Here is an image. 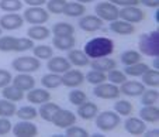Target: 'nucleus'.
Masks as SVG:
<instances>
[{"instance_id":"nucleus-27","label":"nucleus","mask_w":159,"mask_h":137,"mask_svg":"<svg viewBox=\"0 0 159 137\" xmlns=\"http://www.w3.org/2000/svg\"><path fill=\"white\" fill-rule=\"evenodd\" d=\"M2 95H3L4 99H7V101L10 102H20L24 99V92L20 91L18 88H16L14 85H7L3 88V91H2Z\"/></svg>"},{"instance_id":"nucleus-53","label":"nucleus","mask_w":159,"mask_h":137,"mask_svg":"<svg viewBox=\"0 0 159 137\" xmlns=\"http://www.w3.org/2000/svg\"><path fill=\"white\" fill-rule=\"evenodd\" d=\"M78 3H82V4H86V3H90V2H93V0H76Z\"/></svg>"},{"instance_id":"nucleus-37","label":"nucleus","mask_w":159,"mask_h":137,"mask_svg":"<svg viewBox=\"0 0 159 137\" xmlns=\"http://www.w3.org/2000/svg\"><path fill=\"white\" fill-rule=\"evenodd\" d=\"M84 79L92 85H99V83H103L107 81V75H106V72H102V71L92 69L84 75Z\"/></svg>"},{"instance_id":"nucleus-32","label":"nucleus","mask_w":159,"mask_h":137,"mask_svg":"<svg viewBox=\"0 0 159 137\" xmlns=\"http://www.w3.org/2000/svg\"><path fill=\"white\" fill-rule=\"evenodd\" d=\"M52 33L57 37H63V35H73L75 34V27L69 23H57L52 27Z\"/></svg>"},{"instance_id":"nucleus-30","label":"nucleus","mask_w":159,"mask_h":137,"mask_svg":"<svg viewBox=\"0 0 159 137\" xmlns=\"http://www.w3.org/2000/svg\"><path fill=\"white\" fill-rule=\"evenodd\" d=\"M41 83L45 89H55L62 85V75L59 73H47L41 78Z\"/></svg>"},{"instance_id":"nucleus-22","label":"nucleus","mask_w":159,"mask_h":137,"mask_svg":"<svg viewBox=\"0 0 159 137\" xmlns=\"http://www.w3.org/2000/svg\"><path fill=\"white\" fill-rule=\"evenodd\" d=\"M68 61L70 62V65H75V67H87L90 64V58L84 54L82 50H69V54H68Z\"/></svg>"},{"instance_id":"nucleus-41","label":"nucleus","mask_w":159,"mask_h":137,"mask_svg":"<svg viewBox=\"0 0 159 137\" xmlns=\"http://www.w3.org/2000/svg\"><path fill=\"white\" fill-rule=\"evenodd\" d=\"M66 0H47V10L52 14H62Z\"/></svg>"},{"instance_id":"nucleus-36","label":"nucleus","mask_w":159,"mask_h":137,"mask_svg":"<svg viewBox=\"0 0 159 137\" xmlns=\"http://www.w3.org/2000/svg\"><path fill=\"white\" fill-rule=\"evenodd\" d=\"M16 116L20 120H34L38 116V110L33 106H23L16 110Z\"/></svg>"},{"instance_id":"nucleus-13","label":"nucleus","mask_w":159,"mask_h":137,"mask_svg":"<svg viewBox=\"0 0 159 137\" xmlns=\"http://www.w3.org/2000/svg\"><path fill=\"white\" fill-rule=\"evenodd\" d=\"M84 82V73L79 69H68L62 75V85L66 88H78Z\"/></svg>"},{"instance_id":"nucleus-48","label":"nucleus","mask_w":159,"mask_h":137,"mask_svg":"<svg viewBox=\"0 0 159 137\" xmlns=\"http://www.w3.org/2000/svg\"><path fill=\"white\" fill-rule=\"evenodd\" d=\"M110 3H113L114 6H138L139 4V0H108Z\"/></svg>"},{"instance_id":"nucleus-33","label":"nucleus","mask_w":159,"mask_h":137,"mask_svg":"<svg viewBox=\"0 0 159 137\" xmlns=\"http://www.w3.org/2000/svg\"><path fill=\"white\" fill-rule=\"evenodd\" d=\"M33 54L35 58H38L39 61H41V59H47V61H48L49 58L54 57V50L49 45H34Z\"/></svg>"},{"instance_id":"nucleus-4","label":"nucleus","mask_w":159,"mask_h":137,"mask_svg":"<svg viewBox=\"0 0 159 137\" xmlns=\"http://www.w3.org/2000/svg\"><path fill=\"white\" fill-rule=\"evenodd\" d=\"M121 123V116L116 112L106 110V112L97 113L96 116V126L102 131H111L117 129Z\"/></svg>"},{"instance_id":"nucleus-45","label":"nucleus","mask_w":159,"mask_h":137,"mask_svg":"<svg viewBox=\"0 0 159 137\" xmlns=\"http://www.w3.org/2000/svg\"><path fill=\"white\" fill-rule=\"evenodd\" d=\"M65 130H66V136H69V137H87L89 136V133L83 127H79V126H75V125L66 127Z\"/></svg>"},{"instance_id":"nucleus-51","label":"nucleus","mask_w":159,"mask_h":137,"mask_svg":"<svg viewBox=\"0 0 159 137\" xmlns=\"http://www.w3.org/2000/svg\"><path fill=\"white\" fill-rule=\"evenodd\" d=\"M144 133H145V136H158V134H159V130H158V129H153V130H151V131H147V130H145Z\"/></svg>"},{"instance_id":"nucleus-12","label":"nucleus","mask_w":159,"mask_h":137,"mask_svg":"<svg viewBox=\"0 0 159 137\" xmlns=\"http://www.w3.org/2000/svg\"><path fill=\"white\" fill-rule=\"evenodd\" d=\"M13 133L17 137H34L38 134V127L31 123V120H20L13 126Z\"/></svg>"},{"instance_id":"nucleus-18","label":"nucleus","mask_w":159,"mask_h":137,"mask_svg":"<svg viewBox=\"0 0 159 137\" xmlns=\"http://www.w3.org/2000/svg\"><path fill=\"white\" fill-rule=\"evenodd\" d=\"M13 85L16 86V88H18L20 91L25 92V91H30V89H33L34 86H35V79H34L33 76L30 75V73H21L18 72V75H16L14 78H13Z\"/></svg>"},{"instance_id":"nucleus-9","label":"nucleus","mask_w":159,"mask_h":137,"mask_svg":"<svg viewBox=\"0 0 159 137\" xmlns=\"http://www.w3.org/2000/svg\"><path fill=\"white\" fill-rule=\"evenodd\" d=\"M51 123H54V125L59 129H66L76 123V115L68 109H61L59 107V109L55 112V115L52 116Z\"/></svg>"},{"instance_id":"nucleus-3","label":"nucleus","mask_w":159,"mask_h":137,"mask_svg":"<svg viewBox=\"0 0 159 137\" xmlns=\"http://www.w3.org/2000/svg\"><path fill=\"white\" fill-rule=\"evenodd\" d=\"M139 52L147 57H159V31H151V33L142 34L138 41Z\"/></svg>"},{"instance_id":"nucleus-11","label":"nucleus","mask_w":159,"mask_h":137,"mask_svg":"<svg viewBox=\"0 0 159 137\" xmlns=\"http://www.w3.org/2000/svg\"><path fill=\"white\" fill-rule=\"evenodd\" d=\"M24 24V18L21 17L17 13H7V14L2 16L0 17V27L2 30H18V28L23 27Z\"/></svg>"},{"instance_id":"nucleus-43","label":"nucleus","mask_w":159,"mask_h":137,"mask_svg":"<svg viewBox=\"0 0 159 137\" xmlns=\"http://www.w3.org/2000/svg\"><path fill=\"white\" fill-rule=\"evenodd\" d=\"M107 79L110 81L111 83H114V85H121L123 82L127 81V75L123 72V71H118V69H111L108 71V75H107Z\"/></svg>"},{"instance_id":"nucleus-40","label":"nucleus","mask_w":159,"mask_h":137,"mask_svg":"<svg viewBox=\"0 0 159 137\" xmlns=\"http://www.w3.org/2000/svg\"><path fill=\"white\" fill-rule=\"evenodd\" d=\"M159 99V93L155 89H145L141 95V103L144 106H148V105H155Z\"/></svg>"},{"instance_id":"nucleus-39","label":"nucleus","mask_w":159,"mask_h":137,"mask_svg":"<svg viewBox=\"0 0 159 137\" xmlns=\"http://www.w3.org/2000/svg\"><path fill=\"white\" fill-rule=\"evenodd\" d=\"M23 7V2L21 0H0V9L3 12L14 13L21 10Z\"/></svg>"},{"instance_id":"nucleus-14","label":"nucleus","mask_w":159,"mask_h":137,"mask_svg":"<svg viewBox=\"0 0 159 137\" xmlns=\"http://www.w3.org/2000/svg\"><path fill=\"white\" fill-rule=\"evenodd\" d=\"M144 91H145V85L142 82H138V81H125V82L121 83L120 88L121 93L129 97L141 96Z\"/></svg>"},{"instance_id":"nucleus-21","label":"nucleus","mask_w":159,"mask_h":137,"mask_svg":"<svg viewBox=\"0 0 159 137\" xmlns=\"http://www.w3.org/2000/svg\"><path fill=\"white\" fill-rule=\"evenodd\" d=\"M99 113V107L93 102H84L80 106H78V116L83 120H92L94 119Z\"/></svg>"},{"instance_id":"nucleus-35","label":"nucleus","mask_w":159,"mask_h":137,"mask_svg":"<svg viewBox=\"0 0 159 137\" xmlns=\"http://www.w3.org/2000/svg\"><path fill=\"white\" fill-rule=\"evenodd\" d=\"M149 69L147 64L144 62H137V64H132V65H128V67L124 68V73L127 76H141L144 72Z\"/></svg>"},{"instance_id":"nucleus-49","label":"nucleus","mask_w":159,"mask_h":137,"mask_svg":"<svg viewBox=\"0 0 159 137\" xmlns=\"http://www.w3.org/2000/svg\"><path fill=\"white\" fill-rule=\"evenodd\" d=\"M24 3H27L30 7H41L47 3V0H24Z\"/></svg>"},{"instance_id":"nucleus-47","label":"nucleus","mask_w":159,"mask_h":137,"mask_svg":"<svg viewBox=\"0 0 159 137\" xmlns=\"http://www.w3.org/2000/svg\"><path fill=\"white\" fill-rule=\"evenodd\" d=\"M13 81L11 73L7 69H0V89H3L4 86L10 85V82Z\"/></svg>"},{"instance_id":"nucleus-6","label":"nucleus","mask_w":159,"mask_h":137,"mask_svg":"<svg viewBox=\"0 0 159 137\" xmlns=\"http://www.w3.org/2000/svg\"><path fill=\"white\" fill-rule=\"evenodd\" d=\"M94 12H96V16L103 20V21H114V20H118V7L114 6L110 2H100V3L96 4L94 7Z\"/></svg>"},{"instance_id":"nucleus-1","label":"nucleus","mask_w":159,"mask_h":137,"mask_svg":"<svg viewBox=\"0 0 159 137\" xmlns=\"http://www.w3.org/2000/svg\"><path fill=\"white\" fill-rule=\"evenodd\" d=\"M114 51V43L113 40L107 37H96L92 38L84 44L83 52L90 58V59H96V58L108 57Z\"/></svg>"},{"instance_id":"nucleus-52","label":"nucleus","mask_w":159,"mask_h":137,"mask_svg":"<svg viewBox=\"0 0 159 137\" xmlns=\"http://www.w3.org/2000/svg\"><path fill=\"white\" fill-rule=\"evenodd\" d=\"M152 65H153V68H156V69L159 68V59H158V57H155V59H153Z\"/></svg>"},{"instance_id":"nucleus-24","label":"nucleus","mask_w":159,"mask_h":137,"mask_svg":"<svg viewBox=\"0 0 159 137\" xmlns=\"http://www.w3.org/2000/svg\"><path fill=\"white\" fill-rule=\"evenodd\" d=\"M27 35L33 41H42V40H47L51 35V30L42 24H35V26H31L27 30Z\"/></svg>"},{"instance_id":"nucleus-28","label":"nucleus","mask_w":159,"mask_h":137,"mask_svg":"<svg viewBox=\"0 0 159 137\" xmlns=\"http://www.w3.org/2000/svg\"><path fill=\"white\" fill-rule=\"evenodd\" d=\"M84 13H86V6L78 2L66 3L63 9V14H66L68 17H82Z\"/></svg>"},{"instance_id":"nucleus-31","label":"nucleus","mask_w":159,"mask_h":137,"mask_svg":"<svg viewBox=\"0 0 159 137\" xmlns=\"http://www.w3.org/2000/svg\"><path fill=\"white\" fill-rule=\"evenodd\" d=\"M142 83L151 88H158L159 86V71L158 69H148L142 73Z\"/></svg>"},{"instance_id":"nucleus-19","label":"nucleus","mask_w":159,"mask_h":137,"mask_svg":"<svg viewBox=\"0 0 159 137\" xmlns=\"http://www.w3.org/2000/svg\"><path fill=\"white\" fill-rule=\"evenodd\" d=\"M27 101L34 105H42L45 102L51 101V93L47 89H30L27 93Z\"/></svg>"},{"instance_id":"nucleus-55","label":"nucleus","mask_w":159,"mask_h":137,"mask_svg":"<svg viewBox=\"0 0 159 137\" xmlns=\"http://www.w3.org/2000/svg\"><path fill=\"white\" fill-rule=\"evenodd\" d=\"M2 33H3V30H2V27H0V35H2Z\"/></svg>"},{"instance_id":"nucleus-15","label":"nucleus","mask_w":159,"mask_h":137,"mask_svg":"<svg viewBox=\"0 0 159 137\" xmlns=\"http://www.w3.org/2000/svg\"><path fill=\"white\" fill-rule=\"evenodd\" d=\"M47 68H48L51 72L54 73H63L68 69L72 68L70 62L68 61V58L65 57H52L48 59V64H47Z\"/></svg>"},{"instance_id":"nucleus-23","label":"nucleus","mask_w":159,"mask_h":137,"mask_svg":"<svg viewBox=\"0 0 159 137\" xmlns=\"http://www.w3.org/2000/svg\"><path fill=\"white\" fill-rule=\"evenodd\" d=\"M90 67H92V69L102 71V72H108V71L114 69V68L117 67V62H116L113 58L102 57V58L92 59V61H90Z\"/></svg>"},{"instance_id":"nucleus-7","label":"nucleus","mask_w":159,"mask_h":137,"mask_svg":"<svg viewBox=\"0 0 159 137\" xmlns=\"http://www.w3.org/2000/svg\"><path fill=\"white\" fill-rule=\"evenodd\" d=\"M23 18H24V21L30 23L31 26L44 24V23L48 21L49 13L44 7H28L23 14Z\"/></svg>"},{"instance_id":"nucleus-38","label":"nucleus","mask_w":159,"mask_h":137,"mask_svg":"<svg viewBox=\"0 0 159 137\" xmlns=\"http://www.w3.org/2000/svg\"><path fill=\"white\" fill-rule=\"evenodd\" d=\"M141 61V52L134 51V50H128V51H124L121 54V62H123L125 67L132 64H137V62Z\"/></svg>"},{"instance_id":"nucleus-29","label":"nucleus","mask_w":159,"mask_h":137,"mask_svg":"<svg viewBox=\"0 0 159 137\" xmlns=\"http://www.w3.org/2000/svg\"><path fill=\"white\" fill-rule=\"evenodd\" d=\"M59 109V106H58L57 103H54V102H45V103L41 105V107H39L38 110V115L41 116V119L45 120V122H51L52 120V116L55 115V112Z\"/></svg>"},{"instance_id":"nucleus-2","label":"nucleus","mask_w":159,"mask_h":137,"mask_svg":"<svg viewBox=\"0 0 159 137\" xmlns=\"http://www.w3.org/2000/svg\"><path fill=\"white\" fill-rule=\"evenodd\" d=\"M35 45L34 41L28 37H13V35H0V51L2 52H24L33 50Z\"/></svg>"},{"instance_id":"nucleus-20","label":"nucleus","mask_w":159,"mask_h":137,"mask_svg":"<svg viewBox=\"0 0 159 137\" xmlns=\"http://www.w3.org/2000/svg\"><path fill=\"white\" fill-rule=\"evenodd\" d=\"M110 30L118 35H131L135 33V26L124 20H114L110 23Z\"/></svg>"},{"instance_id":"nucleus-16","label":"nucleus","mask_w":159,"mask_h":137,"mask_svg":"<svg viewBox=\"0 0 159 137\" xmlns=\"http://www.w3.org/2000/svg\"><path fill=\"white\" fill-rule=\"evenodd\" d=\"M124 129H125L127 133L132 134V136H141L147 130V125L139 117H128L124 122Z\"/></svg>"},{"instance_id":"nucleus-8","label":"nucleus","mask_w":159,"mask_h":137,"mask_svg":"<svg viewBox=\"0 0 159 137\" xmlns=\"http://www.w3.org/2000/svg\"><path fill=\"white\" fill-rule=\"evenodd\" d=\"M94 96L100 97V99H107V101H111V99H118L121 95L120 88L114 83H99V85H94L93 89Z\"/></svg>"},{"instance_id":"nucleus-17","label":"nucleus","mask_w":159,"mask_h":137,"mask_svg":"<svg viewBox=\"0 0 159 137\" xmlns=\"http://www.w3.org/2000/svg\"><path fill=\"white\" fill-rule=\"evenodd\" d=\"M79 27L83 31H87V33H93V31H97L103 27V20H100L97 16H83V17L79 20Z\"/></svg>"},{"instance_id":"nucleus-46","label":"nucleus","mask_w":159,"mask_h":137,"mask_svg":"<svg viewBox=\"0 0 159 137\" xmlns=\"http://www.w3.org/2000/svg\"><path fill=\"white\" fill-rule=\"evenodd\" d=\"M13 126L9 117H0V136H6L11 131Z\"/></svg>"},{"instance_id":"nucleus-10","label":"nucleus","mask_w":159,"mask_h":137,"mask_svg":"<svg viewBox=\"0 0 159 137\" xmlns=\"http://www.w3.org/2000/svg\"><path fill=\"white\" fill-rule=\"evenodd\" d=\"M118 18L127 23H131V24H135V23H141L144 20L145 13L138 6H127L118 12Z\"/></svg>"},{"instance_id":"nucleus-5","label":"nucleus","mask_w":159,"mask_h":137,"mask_svg":"<svg viewBox=\"0 0 159 137\" xmlns=\"http://www.w3.org/2000/svg\"><path fill=\"white\" fill-rule=\"evenodd\" d=\"M11 68L21 73H31L41 68V61L35 57H18L11 62Z\"/></svg>"},{"instance_id":"nucleus-34","label":"nucleus","mask_w":159,"mask_h":137,"mask_svg":"<svg viewBox=\"0 0 159 137\" xmlns=\"http://www.w3.org/2000/svg\"><path fill=\"white\" fill-rule=\"evenodd\" d=\"M16 103L14 102H10L7 99H0V117H11L16 116Z\"/></svg>"},{"instance_id":"nucleus-25","label":"nucleus","mask_w":159,"mask_h":137,"mask_svg":"<svg viewBox=\"0 0 159 137\" xmlns=\"http://www.w3.org/2000/svg\"><path fill=\"white\" fill-rule=\"evenodd\" d=\"M76 40L73 35H63V37H57L54 35L52 38V45L59 51H69L75 47Z\"/></svg>"},{"instance_id":"nucleus-50","label":"nucleus","mask_w":159,"mask_h":137,"mask_svg":"<svg viewBox=\"0 0 159 137\" xmlns=\"http://www.w3.org/2000/svg\"><path fill=\"white\" fill-rule=\"evenodd\" d=\"M139 3H142L144 6H147V7H156L158 9L159 7V0H139Z\"/></svg>"},{"instance_id":"nucleus-26","label":"nucleus","mask_w":159,"mask_h":137,"mask_svg":"<svg viewBox=\"0 0 159 137\" xmlns=\"http://www.w3.org/2000/svg\"><path fill=\"white\" fill-rule=\"evenodd\" d=\"M139 119L145 123H156L159 120V107L155 105H148L139 110Z\"/></svg>"},{"instance_id":"nucleus-44","label":"nucleus","mask_w":159,"mask_h":137,"mask_svg":"<svg viewBox=\"0 0 159 137\" xmlns=\"http://www.w3.org/2000/svg\"><path fill=\"white\" fill-rule=\"evenodd\" d=\"M86 101H87V96L83 91L75 89V91L69 92V102L73 105V106H80V105L84 103Z\"/></svg>"},{"instance_id":"nucleus-54","label":"nucleus","mask_w":159,"mask_h":137,"mask_svg":"<svg viewBox=\"0 0 159 137\" xmlns=\"http://www.w3.org/2000/svg\"><path fill=\"white\" fill-rule=\"evenodd\" d=\"M155 18H156V21H159V10L156 9V13H155Z\"/></svg>"},{"instance_id":"nucleus-42","label":"nucleus","mask_w":159,"mask_h":137,"mask_svg":"<svg viewBox=\"0 0 159 137\" xmlns=\"http://www.w3.org/2000/svg\"><path fill=\"white\" fill-rule=\"evenodd\" d=\"M114 110L120 116H129L132 113V105H131V102L125 101V99L117 101L114 105Z\"/></svg>"}]
</instances>
